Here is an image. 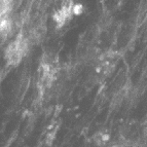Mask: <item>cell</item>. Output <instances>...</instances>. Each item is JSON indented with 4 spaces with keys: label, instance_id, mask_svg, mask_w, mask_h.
I'll return each instance as SVG.
<instances>
[{
    "label": "cell",
    "instance_id": "6da1fadb",
    "mask_svg": "<svg viewBox=\"0 0 147 147\" xmlns=\"http://www.w3.org/2000/svg\"><path fill=\"white\" fill-rule=\"evenodd\" d=\"M26 49H27V44L21 37H19L13 42H11L6 49V54H5L8 63L12 64V65H17L22 60V57L24 56Z\"/></svg>",
    "mask_w": 147,
    "mask_h": 147
}]
</instances>
